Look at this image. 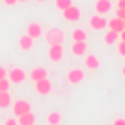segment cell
Listing matches in <instances>:
<instances>
[{
	"label": "cell",
	"mask_w": 125,
	"mask_h": 125,
	"mask_svg": "<svg viewBox=\"0 0 125 125\" xmlns=\"http://www.w3.org/2000/svg\"><path fill=\"white\" fill-rule=\"evenodd\" d=\"M9 85H11V82L7 78H0V93L2 91H9Z\"/></svg>",
	"instance_id": "7402d4cb"
},
{
	"label": "cell",
	"mask_w": 125,
	"mask_h": 125,
	"mask_svg": "<svg viewBox=\"0 0 125 125\" xmlns=\"http://www.w3.org/2000/svg\"><path fill=\"white\" fill-rule=\"evenodd\" d=\"M16 2H27V0H16Z\"/></svg>",
	"instance_id": "1f68e13d"
},
{
	"label": "cell",
	"mask_w": 125,
	"mask_h": 125,
	"mask_svg": "<svg viewBox=\"0 0 125 125\" xmlns=\"http://www.w3.org/2000/svg\"><path fill=\"white\" fill-rule=\"evenodd\" d=\"M36 2H45V0H36Z\"/></svg>",
	"instance_id": "d6a6232c"
},
{
	"label": "cell",
	"mask_w": 125,
	"mask_h": 125,
	"mask_svg": "<svg viewBox=\"0 0 125 125\" xmlns=\"http://www.w3.org/2000/svg\"><path fill=\"white\" fill-rule=\"evenodd\" d=\"M123 25H125V20H123Z\"/></svg>",
	"instance_id": "836d02e7"
},
{
	"label": "cell",
	"mask_w": 125,
	"mask_h": 125,
	"mask_svg": "<svg viewBox=\"0 0 125 125\" xmlns=\"http://www.w3.org/2000/svg\"><path fill=\"white\" fill-rule=\"evenodd\" d=\"M114 125H125V120H122V118L114 120Z\"/></svg>",
	"instance_id": "4316f807"
},
{
	"label": "cell",
	"mask_w": 125,
	"mask_h": 125,
	"mask_svg": "<svg viewBox=\"0 0 125 125\" xmlns=\"http://www.w3.org/2000/svg\"><path fill=\"white\" fill-rule=\"evenodd\" d=\"M25 34H29L31 38H40L42 34H44V27H42L38 22H31L27 25V31H25Z\"/></svg>",
	"instance_id": "8992f818"
},
{
	"label": "cell",
	"mask_w": 125,
	"mask_h": 125,
	"mask_svg": "<svg viewBox=\"0 0 125 125\" xmlns=\"http://www.w3.org/2000/svg\"><path fill=\"white\" fill-rule=\"evenodd\" d=\"M33 40H34V38H31L29 34H24V36H20V40H18L20 49H22V51H29V49L33 47Z\"/></svg>",
	"instance_id": "7c38bea8"
},
{
	"label": "cell",
	"mask_w": 125,
	"mask_h": 125,
	"mask_svg": "<svg viewBox=\"0 0 125 125\" xmlns=\"http://www.w3.org/2000/svg\"><path fill=\"white\" fill-rule=\"evenodd\" d=\"M0 78H7V71L2 65H0Z\"/></svg>",
	"instance_id": "d4e9b609"
},
{
	"label": "cell",
	"mask_w": 125,
	"mask_h": 125,
	"mask_svg": "<svg viewBox=\"0 0 125 125\" xmlns=\"http://www.w3.org/2000/svg\"><path fill=\"white\" fill-rule=\"evenodd\" d=\"M118 18L125 20V9H120V7H118Z\"/></svg>",
	"instance_id": "484cf974"
},
{
	"label": "cell",
	"mask_w": 125,
	"mask_h": 125,
	"mask_svg": "<svg viewBox=\"0 0 125 125\" xmlns=\"http://www.w3.org/2000/svg\"><path fill=\"white\" fill-rule=\"evenodd\" d=\"M118 53L122 54V56H125V42H123V40L118 44Z\"/></svg>",
	"instance_id": "603a6c76"
},
{
	"label": "cell",
	"mask_w": 125,
	"mask_h": 125,
	"mask_svg": "<svg viewBox=\"0 0 125 125\" xmlns=\"http://www.w3.org/2000/svg\"><path fill=\"white\" fill-rule=\"evenodd\" d=\"M54 4H56L58 9H67L69 6H73V0H54Z\"/></svg>",
	"instance_id": "44dd1931"
},
{
	"label": "cell",
	"mask_w": 125,
	"mask_h": 125,
	"mask_svg": "<svg viewBox=\"0 0 125 125\" xmlns=\"http://www.w3.org/2000/svg\"><path fill=\"white\" fill-rule=\"evenodd\" d=\"M62 56H63V47H62V44H54V45L49 47V60H51V62H60Z\"/></svg>",
	"instance_id": "5b68a950"
},
{
	"label": "cell",
	"mask_w": 125,
	"mask_h": 125,
	"mask_svg": "<svg viewBox=\"0 0 125 125\" xmlns=\"http://www.w3.org/2000/svg\"><path fill=\"white\" fill-rule=\"evenodd\" d=\"M120 38H122V40L125 42V29H123V31H122V33H120Z\"/></svg>",
	"instance_id": "f546056e"
},
{
	"label": "cell",
	"mask_w": 125,
	"mask_h": 125,
	"mask_svg": "<svg viewBox=\"0 0 125 125\" xmlns=\"http://www.w3.org/2000/svg\"><path fill=\"white\" fill-rule=\"evenodd\" d=\"M29 111H31V103L27 100H16L13 103V113H15V116H22L25 113H29Z\"/></svg>",
	"instance_id": "3957f363"
},
{
	"label": "cell",
	"mask_w": 125,
	"mask_h": 125,
	"mask_svg": "<svg viewBox=\"0 0 125 125\" xmlns=\"http://www.w3.org/2000/svg\"><path fill=\"white\" fill-rule=\"evenodd\" d=\"M107 25H109V27L113 29V31H116V33H122L123 29H125L123 20H122V18H118V16H116V18H113L111 22H107Z\"/></svg>",
	"instance_id": "4fadbf2b"
},
{
	"label": "cell",
	"mask_w": 125,
	"mask_h": 125,
	"mask_svg": "<svg viewBox=\"0 0 125 125\" xmlns=\"http://www.w3.org/2000/svg\"><path fill=\"white\" fill-rule=\"evenodd\" d=\"M29 76H31V80L38 82V80H42V78H47V71H45L44 67H34Z\"/></svg>",
	"instance_id": "5bb4252c"
},
{
	"label": "cell",
	"mask_w": 125,
	"mask_h": 125,
	"mask_svg": "<svg viewBox=\"0 0 125 125\" xmlns=\"http://www.w3.org/2000/svg\"><path fill=\"white\" fill-rule=\"evenodd\" d=\"M94 7H96L98 15H105L107 11H111V2H109V0H96Z\"/></svg>",
	"instance_id": "8fae6325"
},
{
	"label": "cell",
	"mask_w": 125,
	"mask_h": 125,
	"mask_svg": "<svg viewBox=\"0 0 125 125\" xmlns=\"http://www.w3.org/2000/svg\"><path fill=\"white\" fill-rule=\"evenodd\" d=\"M73 38H74V42H85L87 40V33H85L83 29H74Z\"/></svg>",
	"instance_id": "ffe728a7"
},
{
	"label": "cell",
	"mask_w": 125,
	"mask_h": 125,
	"mask_svg": "<svg viewBox=\"0 0 125 125\" xmlns=\"http://www.w3.org/2000/svg\"><path fill=\"white\" fill-rule=\"evenodd\" d=\"M83 71L82 69H71V71L67 73V82L69 83H80L82 80H83Z\"/></svg>",
	"instance_id": "ba28073f"
},
{
	"label": "cell",
	"mask_w": 125,
	"mask_h": 125,
	"mask_svg": "<svg viewBox=\"0 0 125 125\" xmlns=\"http://www.w3.org/2000/svg\"><path fill=\"white\" fill-rule=\"evenodd\" d=\"M4 125H18V120L9 118V120H6V123H4Z\"/></svg>",
	"instance_id": "cb8c5ba5"
},
{
	"label": "cell",
	"mask_w": 125,
	"mask_h": 125,
	"mask_svg": "<svg viewBox=\"0 0 125 125\" xmlns=\"http://www.w3.org/2000/svg\"><path fill=\"white\" fill-rule=\"evenodd\" d=\"M85 65L89 69H98L100 67V60H98V56H94V54H87L85 56Z\"/></svg>",
	"instance_id": "e0dca14e"
},
{
	"label": "cell",
	"mask_w": 125,
	"mask_h": 125,
	"mask_svg": "<svg viewBox=\"0 0 125 125\" xmlns=\"http://www.w3.org/2000/svg\"><path fill=\"white\" fill-rule=\"evenodd\" d=\"M63 36H65V34H63V31L62 29H49V31L45 33V40H47V44L49 45H54V44H62L63 42Z\"/></svg>",
	"instance_id": "6da1fadb"
},
{
	"label": "cell",
	"mask_w": 125,
	"mask_h": 125,
	"mask_svg": "<svg viewBox=\"0 0 125 125\" xmlns=\"http://www.w3.org/2000/svg\"><path fill=\"white\" fill-rule=\"evenodd\" d=\"M73 53H74L76 56H83V54L87 53V44H85V42H74V44H73Z\"/></svg>",
	"instance_id": "9a60e30c"
},
{
	"label": "cell",
	"mask_w": 125,
	"mask_h": 125,
	"mask_svg": "<svg viewBox=\"0 0 125 125\" xmlns=\"http://www.w3.org/2000/svg\"><path fill=\"white\" fill-rule=\"evenodd\" d=\"M63 18L67 22H76L80 18V9L76 6H69L67 9H63Z\"/></svg>",
	"instance_id": "52a82bcc"
},
{
	"label": "cell",
	"mask_w": 125,
	"mask_h": 125,
	"mask_svg": "<svg viewBox=\"0 0 125 125\" xmlns=\"http://www.w3.org/2000/svg\"><path fill=\"white\" fill-rule=\"evenodd\" d=\"M118 38H120V33H116V31H113V29H109V31L105 33V44L107 45H113V44H116L118 42Z\"/></svg>",
	"instance_id": "2e32d148"
},
{
	"label": "cell",
	"mask_w": 125,
	"mask_h": 125,
	"mask_svg": "<svg viewBox=\"0 0 125 125\" xmlns=\"http://www.w3.org/2000/svg\"><path fill=\"white\" fill-rule=\"evenodd\" d=\"M4 4L6 6H13V4H16V0H4Z\"/></svg>",
	"instance_id": "f1b7e54d"
},
{
	"label": "cell",
	"mask_w": 125,
	"mask_h": 125,
	"mask_svg": "<svg viewBox=\"0 0 125 125\" xmlns=\"http://www.w3.org/2000/svg\"><path fill=\"white\" fill-rule=\"evenodd\" d=\"M11 105V94L9 91H2L0 93V109H6Z\"/></svg>",
	"instance_id": "ac0fdd59"
},
{
	"label": "cell",
	"mask_w": 125,
	"mask_h": 125,
	"mask_svg": "<svg viewBox=\"0 0 125 125\" xmlns=\"http://www.w3.org/2000/svg\"><path fill=\"white\" fill-rule=\"evenodd\" d=\"M47 123H49V125H60V123H62V114H60V113H49V116H47Z\"/></svg>",
	"instance_id": "d6986e66"
},
{
	"label": "cell",
	"mask_w": 125,
	"mask_h": 125,
	"mask_svg": "<svg viewBox=\"0 0 125 125\" xmlns=\"http://www.w3.org/2000/svg\"><path fill=\"white\" fill-rule=\"evenodd\" d=\"M91 27L94 31H100V29H105L107 27V20L103 18L102 15H94L91 18Z\"/></svg>",
	"instance_id": "9c48e42d"
},
{
	"label": "cell",
	"mask_w": 125,
	"mask_h": 125,
	"mask_svg": "<svg viewBox=\"0 0 125 125\" xmlns=\"http://www.w3.org/2000/svg\"><path fill=\"white\" fill-rule=\"evenodd\" d=\"M34 89H36V93L38 94H49L51 93V89H53V83L49 82V78H42V80H38V82H34Z\"/></svg>",
	"instance_id": "277c9868"
},
{
	"label": "cell",
	"mask_w": 125,
	"mask_h": 125,
	"mask_svg": "<svg viewBox=\"0 0 125 125\" xmlns=\"http://www.w3.org/2000/svg\"><path fill=\"white\" fill-rule=\"evenodd\" d=\"M7 80H9L11 83H22V82L25 80V73H24V69H20V67H13L11 71H7Z\"/></svg>",
	"instance_id": "7a4b0ae2"
},
{
	"label": "cell",
	"mask_w": 125,
	"mask_h": 125,
	"mask_svg": "<svg viewBox=\"0 0 125 125\" xmlns=\"http://www.w3.org/2000/svg\"><path fill=\"white\" fill-rule=\"evenodd\" d=\"M122 73H123V76H125V67H123V69H122Z\"/></svg>",
	"instance_id": "4dcf8cb0"
},
{
	"label": "cell",
	"mask_w": 125,
	"mask_h": 125,
	"mask_svg": "<svg viewBox=\"0 0 125 125\" xmlns=\"http://www.w3.org/2000/svg\"><path fill=\"white\" fill-rule=\"evenodd\" d=\"M118 7L120 9H125V0H118Z\"/></svg>",
	"instance_id": "83f0119b"
},
{
	"label": "cell",
	"mask_w": 125,
	"mask_h": 125,
	"mask_svg": "<svg viewBox=\"0 0 125 125\" xmlns=\"http://www.w3.org/2000/svg\"><path fill=\"white\" fill-rule=\"evenodd\" d=\"M34 123H36V116L31 111L22 114V116H18V125H34Z\"/></svg>",
	"instance_id": "30bf717a"
}]
</instances>
